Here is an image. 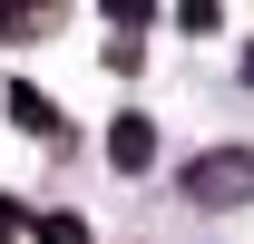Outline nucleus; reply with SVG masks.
<instances>
[{"label":"nucleus","instance_id":"f257e3e1","mask_svg":"<svg viewBox=\"0 0 254 244\" xmlns=\"http://www.w3.org/2000/svg\"><path fill=\"white\" fill-rule=\"evenodd\" d=\"M186 195H195V205H245V195H254V147H205L186 166Z\"/></svg>","mask_w":254,"mask_h":244},{"label":"nucleus","instance_id":"f03ea898","mask_svg":"<svg viewBox=\"0 0 254 244\" xmlns=\"http://www.w3.org/2000/svg\"><path fill=\"white\" fill-rule=\"evenodd\" d=\"M147 156H157V127H147V118H118V127H108V166H127V176H137Z\"/></svg>","mask_w":254,"mask_h":244},{"label":"nucleus","instance_id":"7ed1b4c3","mask_svg":"<svg viewBox=\"0 0 254 244\" xmlns=\"http://www.w3.org/2000/svg\"><path fill=\"white\" fill-rule=\"evenodd\" d=\"M10 118L30 127V137H59V108H49V98H39V88H10Z\"/></svg>","mask_w":254,"mask_h":244},{"label":"nucleus","instance_id":"20e7f679","mask_svg":"<svg viewBox=\"0 0 254 244\" xmlns=\"http://www.w3.org/2000/svg\"><path fill=\"white\" fill-rule=\"evenodd\" d=\"M39 244H88V225H78V215H49V225H39Z\"/></svg>","mask_w":254,"mask_h":244},{"label":"nucleus","instance_id":"39448f33","mask_svg":"<svg viewBox=\"0 0 254 244\" xmlns=\"http://www.w3.org/2000/svg\"><path fill=\"white\" fill-rule=\"evenodd\" d=\"M30 10H49V0H0V30H20Z\"/></svg>","mask_w":254,"mask_h":244}]
</instances>
